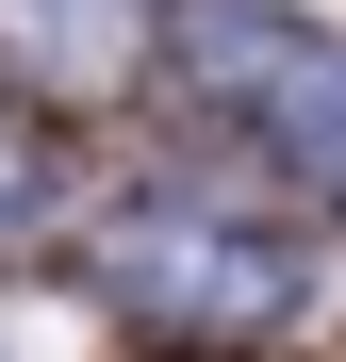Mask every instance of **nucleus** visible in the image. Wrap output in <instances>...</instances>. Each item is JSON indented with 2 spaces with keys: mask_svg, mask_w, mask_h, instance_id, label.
<instances>
[{
  "mask_svg": "<svg viewBox=\"0 0 346 362\" xmlns=\"http://www.w3.org/2000/svg\"><path fill=\"white\" fill-rule=\"evenodd\" d=\"M313 181H330V198H346V132H330V165H313Z\"/></svg>",
  "mask_w": 346,
  "mask_h": 362,
  "instance_id": "20e7f679",
  "label": "nucleus"
},
{
  "mask_svg": "<svg viewBox=\"0 0 346 362\" xmlns=\"http://www.w3.org/2000/svg\"><path fill=\"white\" fill-rule=\"evenodd\" d=\"M149 0H0V99L17 115H115L149 83Z\"/></svg>",
  "mask_w": 346,
  "mask_h": 362,
  "instance_id": "f03ea898",
  "label": "nucleus"
},
{
  "mask_svg": "<svg viewBox=\"0 0 346 362\" xmlns=\"http://www.w3.org/2000/svg\"><path fill=\"white\" fill-rule=\"evenodd\" d=\"M115 296L149 329H280L297 313V264L264 230H231V214H132L115 230Z\"/></svg>",
  "mask_w": 346,
  "mask_h": 362,
  "instance_id": "f257e3e1",
  "label": "nucleus"
},
{
  "mask_svg": "<svg viewBox=\"0 0 346 362\" xmlns=\"http://www.w3.org/2000/svg\"><path fill=\"white\" fill-rule=\"evenodd\" d=\"M33 198H50V165L17 148V99H0V247H17V214H33Z\"/></svg>",
  "mask_w": 346,
  "mask_h": 362,
  "instance_id": "7ed1b4c3",
  "label": "nucleus"
}]
</instances>
